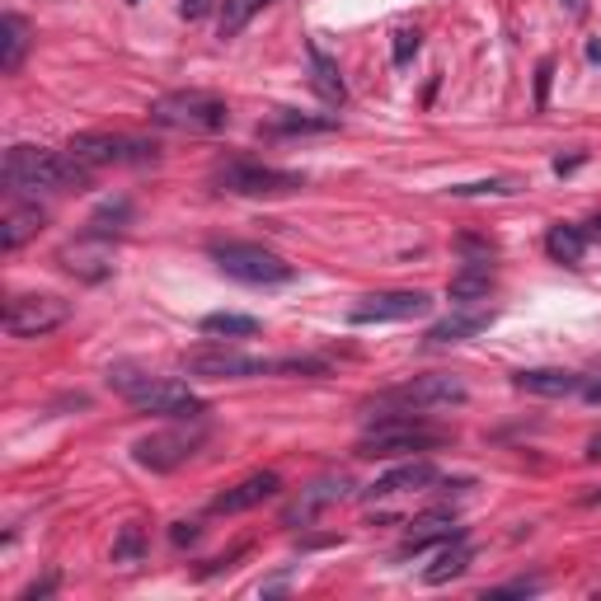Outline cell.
Returning a JSON list of instances; mask_svg holds the SVG:
<instances>
[{
  "label": "cell",
  "instance_id": "9c48e42d",
  "mask_svg": "<svg viewBox=\"0 0 601 601\" xmlns=\"http://www.w3.org/2000/svg\"><path fill=\"white\" fill-rule=\"evenodd\" d=\"M71 320V301L52 292H19L5 301V334L10 339H43Z\"/></svg>",
  "mask_w": 601,
  "mask_h": 601
},
{
  "label": "cell",
  "instance_id": "277c9868",
  "mask_svg": "<svg viewBox=\"0 0 601 601\" xmlns=\"http://www.w3.org/2000/svg\"><path fill=\"white\" fill-rule=\"evenodd\" d=\"M179 367L198 381H245V376H278L287 371V357H254L240 353V348H226V343H202V348H188L179 357Z\"/></svg>",
  "mask_w": 601,
  "mask_h": 601
},
{
  "label": "cell",
  "instance_id": "f35d334b",
  "mask_svg": "<svg viewBox=\"0 0 601 601\" xmlns=\"http://www.w3.org/2000/svg\"><path fill=\"white\" fill-rule=\"evenodd\" d=\"M578 165H583V155H569V160L559 155V160H555V174H573V170H578Z\"/></svg>",
  "mask_w": 601,
  "mask_h": 601
},
{
  "label": "cell",
  "instance_id": "484cf974",
  "mask_svg": "<svg viewBox=\"0 0 601 601\" xmlns=\"http://www.w3.org/2000/svg\"><path fill=\"white\" fill-rule=\"evenodd\" d=\"M202 334L207 339H254L259 334V320L254 315H235V310H216L202 320Z\"/></svg>",
  "mask_w": 601,
  "mask_h": 601
},
{
  "label": "cell",
  "instance_id": "7402d4cb",
  "mask_svg": "<svg viewBox=\"0 0 601 601\" xmlns=\"http://www.w3.org/2000/svg\"><path fill=\"white\" fill-rule=\"evenodd\" d=\"M343 494H348V479H343V475H339V479H320V484H310L306 494H301L292 508H287V517H282V522H287V526H296V522L306 526L315 512L329 508V503H339Z\"/></svg>",
  "mask_w": 601,
  "mask_h": 601
},
{
  "label": "cell",
  "instance_id": "cb8c5ba5",
  "mask_svg": "<svg viewBox=\"0 0 601 601\" xmlns=\"http://www.w3.org/2000/svg\"><path fill=\"white\" fill-rule=\"evenodd\" d=\"M24 52H29V24L19 15H5L0 19V71L15 76L24 66Z\"/></svg>",
  "mask_w": 601,
  "mask_h": 601
},
{
  "label": "cell",
  "instance_id": "ab89813d",
  "mask_svg": "<svg viewBox=\"0 0 601 601\" xmlns=\"http://www.w3.org/2000/svg\"><path fill=\"white\" fill-rule=\"evenodd\" d=\"M587 461H601V432L592 437V442H587Z\"/></svg>",
  "mask_w": 601,
  "mask_h": 601
},
{
  "label": "cell",
  "instance_id": "d590c367",
  "mask_svg": "<svg viewBox=\"0 0 601 601\" xmlns=\"http://www.w3.org/2000/svg\"><path fill=\"white\" fill-rule=\"evenodd\" d=\"M531 592H540L536 578H522V583H508V587H498L494 597H531Z\"/></svg>",
  "mask_w": 601,
  "mask_h": 601
},
{
  "label": "cell",
  "instance_id": "8992f818",
  "mask_svg": "<svg viewBox=\"0 0 601 601\" xmlns=\"http://www.w3.org/2000/svg\"><path fill=\"white\" fill-rule=\"evenodd\" d=\"M212 259L226 278L249 282V287H282V282L296 278L292 263H282L263 245H245V240H212Z\"/></svg>",
  "mask_w": 601,
  "mask_h": 601
},
{
  "label": "cell",
  "instance_id": "f1b7e54d",
  "mask_svg": "<svg viewBox=\"0 0 601 601\" xmlns=\"http://www.w3.org/2000/svg\"><path fill=\"white\" fill-rule=\"evenodd\" d=\"M451 198H512V193H522L517 179H475V184H451L447 188Z\"/></svg>",
  "mask_w": 601,
  "mask_h": 601
},
{
  "label": "cell",
  "instance_id": "7a4b0ae2",
  "mask_svg": "<svg viewBox=\"0 0 601 601\" xmlns=\"http://www.w3.org/2000/svg\"><path fill=\"white\" fill-rule=\"evenodd\" d=\"M108 386L118 390L132 409L141 414H160V418H179V423H198L207 414V404L174 376H146L137 367H108Z\"/></svg>",
  "mask_w": 601,
  "mask_h": 601
},
{
  "label": "cell",
  "instance_id": "ee69618b",
  "mask_svg": "<svg viewBox=\"0 0 601 601\" xmlns=\"http://www.w3.org/2000/svg\"><path fill=\"white\" fill-rule=\"evenodd\" d=\"M587 503H592V508H601V494H592V498H587Z\"/></svg>",
  "mask_w": 601,
  "mask_h": 601
},
{
  "label": "cell",
  "instance_id": "8d00e7d4",
  "mask_svg": "<svg viewBox=\"0 0 601 601\" xmlns=\"http://www.w3.org/2000/svg\"><path fill=\"white\" fill-rule=\"evenodd\" d=\"M52 587H57V573H47L43 583H33V587H24V592H19V601H33V597H47V592H52Z\"/></svg>",
  "mask_w": 601,
  "mask_h": 601
},
{
  "label": "cell",
  "instance_id": "52a82bcc",
  "mask_svg": "<svg viewBox=\"0 0 601 601\" xmlns=\"http://www.w3.org/2000/svg\"><path fill=\"white\" fill-rule=\"evenodd\" d=\"M66 155H76L85 170H108V165H155L160 146L141 137H127V132H76Z\"/></svg>",
  "mask_w": 601,
  "mask_h": 601
},
{
  "label": "cell",
  "instance_id": "e0dca14e",
  "mask_svg": "<svg viewBox=\"0 0 601 601\" xmlns=\"http://www.w3.org/2000/svg\"><path fill=\"white\" fill-rule=\"evenodd\" d=\"M465 536L461 526H456V517L451 512H423V517H414L409 522V536H404L400 555H423V550H432V545H447V540Z\"/></svg>",
  "mask_w": 601,
  "mask_h": 601
},
{
  "label": "cell",
  "instance_id": "836d02e7",
  "mask_svg": "<svg viewBox=\"0 0 601 601\" xmlns=\"http://www.w3.org/2000/svg\"><path fill=\"white\" fill-rule=\"evenodd\" d=\"M198 536H202L198 522H174V526H170V540H174V545H198Z\"/></svg>",
  "mask_w": 601,
  "mask_h": 601
},
{
  "label": "cell",
  "instance_id": "44dd1931",
  "mask_svg": "<svg viewBox=\"0 0 601 601\" xmlns=\"http://www.w3.org/2000/svg\"><path fill=\"white\" fill-rule=\"evenodd\" d=\"M489 292H494V268H489V263H465L461 273H451V282H447V296L456 306L489 301Z\"/></svg>",
  "mask_w": 601,
  "mask_h": 601
},
{
  "label": "cell",
  "instance_id": "603a6c76",
  "mask_svg": "<svg viewBox=\"0 0 601 601\" xmlns=\"http://www.w3.org/2000/svg\"><path fill=\"white\" fill-rule=\"evenodd\" d=\"M465 569H470V540L456 536V540H447V545L437 550V559H432L428 569H423V583H428V587H442V583H451V578H461Z\"/></svg>",
  "mask_w": 601,
  "mask_h": 601
},
{
  "label": "cell",
  "instance_id": "74e56055",
  "mask_svg": "<svg viewBox=\"0 0 601 601\" xmlns=\"http://www.w3.org/2000/svg\"><path fill=\"white\" fill-rule=\"evenodd\" d=\"M583 400H592V404H601V381H592V376H583V390H578Z\"/></svg>",
  "mask_w": 601,
  "mask_h": 601
},
{
  "label": "cell",
  "instance_id": "ac0fdd59",
  "mask_svg": "<svg viewBox=\"0 0 601 601\" xmlns=\"http://www.w3.org/2000/svg\"><path fill=\"white\" fill-rule=\"evenodd\" d=\"M428 484H437V465L404 461V465H395V470H386V475L371 479L367 498H395V494H409V489H428Z\"/></svg>",
  "mask_w": 601,
  "mask_h": 601
},
{
  "label": "cell",
  "instance_id": "30bf717a",
  "mask_svg": "<svg viewBox=\"0 0 601 601\" xmlns=\"http://www.w3.org/2000/svg\"><path fill=\"white\" fill-rule=\"evenodd\" d=\"M381 404H400V409H442V404H465V381H461V376H447V371H437V376H414V381L386 390Z\"/></svg>",
  "mask_w": 601,
  "mask_h": 601
},
{
  "label": "cell",
  "instance_id": "d4e9b609",
  "mask_svg": "<svg viewBox=\"0 0 601 601\" xmlns=\"http://www.w3.org/2000/svg\"><path fill=\"white\" fill-rule=\"evenodd\" d=\"M583 249H587V231H583V226H564V221H559V226L545 231V254H550L555 263L578 268V263H583Z\"/></svg>",
  "mask_w": 601,
  "mask_h": 601
},
{
  "label": "cell",
  "instance_id": "f546056e",
  "mask_svg": "<svg viewBox=\"0 0 601 601\" xmlns=\"http://www.w3.org/2000/svg\"><path fill=\"white\" fill-rule=\"evenodd\" d=\"M141 555H146V531H141V522H127L113 540V564H137Z\"/></svg>",
  "mask_w": 601,
  "mask_h": 601
},
{
  "label": "cell",
  "instance_id": "4316f807",
  "mask_svg": "<svg viewBox=\"0 0 601 601\" xmlns=\"http://www.w3.org/2000/svg\"><path fill=\"white\" fill-rule=\"evenodd\" d=\"M339 118H306V113H292V108H278V118H268L259 132L268 137H287V132H334Z\"/></svg>",
  "mask_w": 601,
  "mask_h": 601
},
{
  "label": "cell",
  "instance_id": "d6a6232c",
  "mask_svg": "<svg viewBox=\"0 0 601 601\" xmlns=\"http://www.w3.org/2000/svg\"><path fill=\"white\" fill-rule=\"evenodd\" d=\"M212 10H221V0H184V5H179L184 19H202V15H212Z\"/></svg>",
  "mask_w": 601,
  "mask_h": 601
},
{
  "label": "cell",
  "instance_id": "1f68e13d",
  "mask_svg": "<svg viewBox=\"0 0 601 601\" xmlns=\"http://www.w3.org/2000/svg\"><path fill=\"white\" fill-rule=\"evenodd\" d=\"M418 47H423V33L418 29H395V43H390V62L395 66H409L418 57Z\"/></svg>",
  "mask_w": 601,
  "mask_h": 601
},
{
  "label": "cell",
  "instance_id": "7c38bea8",
  "mask_svg": "<svg viewBox=\"0 0 601 601\" xmlns=\"http://www.w3.org/2000/svg\"><path fill=\"white\" fill-rule=\"evenodd\" d=\"M202 447V428H174V432H155V437H141L137 447H132V456H137V465H146V470H174V465H184L193 451Z\"/></svg>",
  "mask_w": 601,
  "mask_h": 601
},
{
  "label": "cell",
  "instance_id": "b9f144b4",
  "mask_svg": "<svg viewBox=\"0 0 601 601\" xmlns=\"http://www.w3.org/2000/svg\"><path fill=\"white\" fill-rule=\"evenodd\" d=\"M587 62H601V43H587Z\"/></svg>",
  "mask_w": 601,
  "mask_h": 601
},
{
  "label": "cell",
  "instance_id": "e575fe53",
  "mask_svg": "<svg viewBox=\"0 0 601 601\" xmlns=\"http://www.w3.org/2000/svg\"><path fill=\"white\" fill-rule=\"evenodd\" d=\"M550 76H555V66L540 62V71H536V104L540 108H545V99H550Z\"/></svg>",
  "mask_w": 601,
  "mask_h": 601
},
{
  "label": "cell",
  "instance_id": "6da1fadb",
  "mask_svg": "<svg viewBox=\"0 0 601 601\" xmlns=\"http://www.w3.org/2000/svg\"><path fill=\"white\" fill-rule=\"evenodd\" d=\"M90 174L76 155L43 151V146H10L5 151V193L10 198H38V193H80L90 188Z\"/></svg>",
  "mask_w": 601,
  "mask_h": 601
},
{
  "label": "cell",
  "instance_id": "9a60e30c",
  "mask_svg": "<svg viewBox=\"0 0 601 601\" xmlns=\"http://www.w3.org/2000/svg\"><path fill=\"white\" fill-rule=\"evenodd\" d=\"M512 386L526 390V395H540V400H564V395H578V390H583V376H578V371H564V367H531V371H517Z\"/></svg>",
  "mask_w": 601,
  "mask_h": 601
},
{
  "label": "cell",
  "instance_id": "3957f363",
  "mask_svg": "<svg viewBox=\"0 0 601 601\" xmlns=\"http://www.w3.org/2000/svg\"><path fill=\"white\" fill-rule=\"evenodd\" d=\"M442 442H451V428H437V423L404 409V414L376 418L357 437V456H367V461H376V456H409V451H432V447H442Z\"/></svg>",
  "mask_w": 601,
  "mask_h": 601
},
{
  "label": "cell",
  "instance_id": "4dcf8cb0",
  "mask_svg": "<svg viewBox=\"0 0 601 601\" xmlns=\"http://www.w3.org/2000/svg\"><path fill=\"white\" fill-rule=\"evenodd\" d=\"M127 212H132V207H127L123 198H118V202H104V207H99V212L90 216V231H94V235H113V231H123Z\"/></svg>",
  "mask_w": 601,
  "mask_h": 601
},
{
  "label": "cell",
  "instance_id": "ba28073f",
  "mask_svg": "<svg viewBox=\"0 0 601 601\" xmlns=\"http://www.w3.org/2000/svg\"><path fill=\"white\" fill-rule=\"evenodd\" d=\"M212 184L221 193H235V198H287L296 188H306V174L273 170L259 160H226V165H216Z\"/></svg>",
  "mask_w": 601,
  "mask_h": 601
},
{
  "label": "cell",
  "instance_id": "5b68a950",
  "mask_svg": "<svg viewBox=\"0 0 601 601\" xmlns=\"http://www.w3.org/2000/svg\"><path fill=\"white\" fill-rule=\"evenodd\" d=\"M151 123L155 127H170V132H221L231 123V108L226 99H216L207 90H174V94H160L151 104Z\"/></svg>",
  "mask_w": 601,
  "mask_h": 601
},
{
  "label": "cell",
  "instance_id": "60d3db41",
  "mask_svg": "<svg viewBox=\"0 0 601 601\" xmlns=\"http://www.w3.org/2000/svg\"><path fill=\"white\" fill-rule=\"evenodd\" d=\"M564 10H569V15L578 19V15H583V0H564Z\"/></svg>",
  "mask_w": 601,
  "mask_h": 601
},
{
  "label": "cell",
  "instance_id": "ffe728a7",
  "mask_svg": "<svg viewBox=\"0 0 601 601\" xmlns=\"http://www.w3.org/2000/svg\"><path fill=\"white\" fill-rule=\"evenodd\" d=\"M306 52H310V85H315V94H320L324 104H343V99H348V85H343V76H339V62H334L315 38L306 43Z\"/></svg>",
  "mask_w": 601,
  "mask_h": 601
},
{
  "label": "cell",
  "instance_id": "2e32d148",
  "mask_svg": "<svg viewBox=\"0 0 601 601\" xmlns=\"http://www.w3.org/2000/svg\"><path fill=\"white\" fill-rule=\"evenodd\" d=\"M47 226V212L38 207V202H19L10 198V207H5V216H0V249L5 254H15L24 240H33V235Z\"/></svg>",
  "mask_w": 601,
  "mask_h": 601
},
{
  "label": "cell",
  "instance_id": "83f0119b",
  "mask_svg": "<svg viewBox=\"0 0 601 601\" xmlns=\"http://www.w3.org/2000/svg\"><path fill=\"white\" fill-rule=\"evenodd\" d=\"M263 5H268V0H221V19H216L221 38H240V33H245V24L259 15Z\"/></svg>",
  "mask_w": 601,
  "mask_h": 601
},
{
  "label": "cell",
  "instance_id": "8fae6325",
  "mask_svg": "<svg viewBox=\"0 0 601 601\" xmlns=\"http://www.w3.org/2000/svg\"><path fill=\"white\" fill-rule=\"evenodd\" d=\"M432 310V296L428 292H371L362 296L348 320L353 324H400V320H418Z\"/></svg>",
  "mask_w": 601,
  "mask_h": 601
},
{
  "label": "cell",
  "instance_id": "7bdbcfd3",
  "mask_svg": "<svg viewBox=\"0 0 601 601\" xmlns=\"http://www.w3.org/2000/svg\"><path fill=\"white\" fill-rule=\"evenodd\" d=\"M587 226H592V235H597V240H601V212L592 216V221H587Z\"/></svg>",
  "mask_w": 601,
  "mask_h": 601
},
{
  "label": "cell",
  "instance_id": "d6986e66",
  "mask_svg": "<svg viewBox=\"0 0 601 601\" xmlns=\"http://www.w3.org/2000/svg\"><path fill=\"white\" fill-rule=\"evenodd\" d=\"M494 310H465L456 306L447 315V320H437L428 329V343H465V339H475V334H484V329H494Z\"/></svg>",
  "mask_w": 601,
  "mask_h": 601
},
{
  "label": "cell",
  "instance_id": "5bb4252c",
  "mask_svg": "<svg viewBox=\"0 0 601 601\" xmlns=\"http://www.w3.org/2000/svg\"><path fill=\"white\" fill-rule=\"evenodd\" d=\"M62 263L66 273H76V278L85 282H99L113 273V254H108V235H94L85 231L80 240H71V245L62 249Z\"/></svg>",
  "mask_w": 601,
  "mask_h": 601
},
{
  "label": "cell",
  "instance_id": "4fadbf2b",
  "mask_svg": "<svg viewBox=\"0 0 601 601\" xmlns=\"http://www.w3.org/2000/svg\"><path fill=\"white\" fill-rule=\"evenodd\" d=\"M278 494H282V475H278V470H259V475L240 479L235 489L216 494L212 498V512H216V517H235V512L259 508V503H268V498H278Z\"/></svg>",
  "mask_w": 601,
  "mask_h": 601
}]
</instances>
